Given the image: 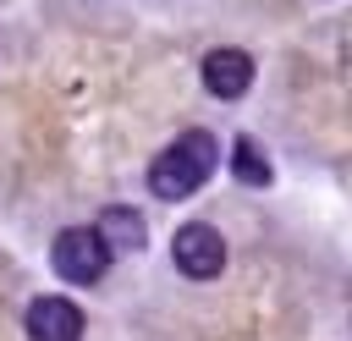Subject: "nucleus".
Returning a JSON list of instances; mask_svg holds the SVG:
<instances>
[{"mask_svg":"<svg viewBox=\"0 0 352 341\" xmlns=\"http://www.w3.org/2000/svg\"><path fill=\"white\" fill-rule=\"evenodd\" d=\"M214 160H220V148H214L209 132H182V138L148 165V187H154V198H187V192H198V187L209 182Z\"/></svg>","mask_w":352,"mask_h":341,"instance_id":"f257e3e1","label":"nucleus"},{"mask_svg":"<svg viewBox=\"0 0 352 341\" xmlns=\"http://www.w3.org/2000/svg\"><path fill=\"white\" fill-rule=\"evenodd\" d=\"M50 258H55V275H66L72 286H94V280L110 270V248L99 242L94 226H72V231H60L55 248H50Z\"/></svg>","mask_w":352,"mask_h":341,"instance_id":"f03ea898","label":"nucleus"},{"mask_svg":"<svg viewBox=\"0 0 352 341\" xmlns=\"http://www.w3.org/2000/svg\"><path fill=\"white\" fill-rule=\"evenodd\" d=\"M170 258H176V270H182V275H192V280H214V275L226 270V242H220V231H214V226L192 220V226H182V231H176Z\"/></svg>","mask_w":352,"mask_h":341,"instance_id":"7ed1b4c3","label":"nucleus"},{"mask_svg":"<svg viewBox=\"0 0 352 341\" xmlns=\"http://www.w3.org/2000/svg\"><path fill=\"white\" fill-rule=\"evenodd\" d=\"M28 336L33 341H77L82 336V308L72 297H38L28 308Z\"/></svg>","mask_w":352,"mask_h":341,"instance_id":"20e7f679","label":"nucleus"},{"mask_svg":"<svg viewBox=\"0 0 352 341\" xmlns=\"http://www.w3.org/2000/svg\"><path fill=\"white\" fill-rule=\"evenodd\" d=\"M204 88H209L214 99H242V94L253 88V60H248L242 50H214V55H204Z\"/></svg>","mask_w":352,"mask_h":341,"instance_id":"39448f33","label":"nucleus"},{"mask_svg":"<svg viewBox=\"0 0 352 341\" xmlns=\"http://www.w3.org/2000/svg\"><path fill=\"white\" fill-rule=\"evenodd\" d=\"M94 231H99V242H104L110 253H138V248H143V214H138V209H121V204H116V209L99 214Z\"/></svg>","mask_w":352,"mask_h":341,"instance_id":"423d86ee","label":"nucleus"},{"mask_svg":"<svg viewBox=\"0 0 352 341\" xmlns=\"http://www.w3.org/2000/svg\"><path fill=\"white\" fill-rule=\"evenodd\" d=\"M231 170H236L242 187H270V160L258 154L253 138H236V148H231Z\"/></svg>","mask_w":352,"mask_h":341,"instance_id":"0eeeda50","label":"nucleus"}]
</instances>
